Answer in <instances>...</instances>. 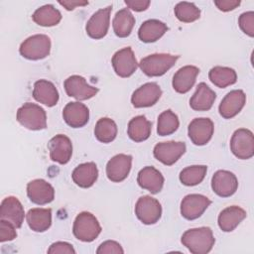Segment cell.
I'll return each instance as SVG.
<instances>
[{"label": "cell", "mask_w": 254, "mask_h": 254, "mask_svg": "<svg viewBox=\"0 0 254 254\" xmlns=\"http://www.w3.org/2000/svg\"><path fill=\"white\" fill-rule=\"evenodd\" d=\"M48 148L52 161L61 165H64L69 162L72 155V143L67 136L64 134L54 136L49 141Z\"/></svg>", "instance_id": "obj_15"}, {"label": "cell", "mask_w": 254, "mask_h": 254, "mask_svg": "<svg viewBox=\"0 0 254 254\" xmlns=\"http://www.w3.org/2000/svg\"><path fill=\"white\" fill-rule=\"evenodd\" d=\"M168 26L157 19H150L140 26L138 37L143 43H154L164 36L168 31Z\"/></svg>", "instance_id": "obj_29"}, {"label": "cell", "mask_w": 254, "mask_h": 254, "mask_svg": "<svg viewBox=\"0 0 254 254\" xmlns=\"http://www.w3.org/2000/svg\"><path fill=\"white\" fill-rule=\"evenodd\" d=\"M48 253L49 254H57V253H66V254H74L75 250L73 249L72 245L67 243V242H64V241H58L53 243L50 248L48 249Z\"/></svg>", "instance_id": "obj_41"}, {"label": "cell", "mask_w": 254, "mask_h": 254, "mask_svg": "<svg viewBox=\"0 0 254 254\" xmlns=\"http://www.w3.org/2000/svg\"><path fill=\"white\" fill-rule=\"evenodd\" d=\"M111 10L112 6L101 8L89 18L85 26V31L91 39L99 40L106 36L109 29Z\"/></svg>", "instance_id": "obj_10"}, {"label": "cell", "mask_w": 254, "mask_h": 254, "mask_svg": "<svg viewBox=\"0 0 254 254\" xmlns=\"http://www.w3.org/2000/svg\"><path fill=\"white\" fill-rule=\"evenodd\" d=\"M211 188L218 196L228 197L237 190L238 181L233 173L226 170H218L212 176Z\"/></svg>", "instance_id": "obj_16"}, {"label": "cell", "mask_w": 254, "mask_h": 254, "mask_svg": "<svg viewBox=\"0 0 254 254\" xmlns=\"http://www.w3.org/2000/svg\"><path fill=\"white\" fill-rule=\"evenodd\" d=\"M25 217L24 207L16 196L5 197L0 205V219L11 222L16 228H20Z\"/></svg>", "instance_id": "obj_19"}, {"label": "cell", "mask_w": 254, "mask_h": 254, "mask_svg": "<svg viewBox=\"0 0 254 254\" xmlns=\"http://www.w3.org/2000/svg\"><path fill=\"white\" fill-rule=\"evenodd\" d=\"M33 97L38 102L53 107L59 101V91L55 84L47 79H40L34 83Z\"/></svg>", "instance_id": "obj_24"}, {"label": "cell", "mask_w": 254, "mask_h": 254, "mask_svg": "<svg viewBox=\"0 0 254 254\" xmlns=\"http://www.w3.org/2000/svg\"><path fill=\"white\" fill-rule=\"evenodd\" d=\"M59 4L64 6L66 10L71 11L76 7L85 6L88 4V1H80V0H67V1H59Z\"/></svg>", "instance_id": "obj_44"}, {"label": "cell", "mask_w": 254, "mask_h": 254, "mask_svg": "<svg viewBox=\"0 0 254 254\" xmlns=\"http://www.w3.org/2000/svg\"><path fill=\"white\" fill-rule=\"evenodd\" d=\"M186 152L184 142L168 141L158 143L153 150L154 157L166 166L174 165Z\"/></svg>", "instance_id": "obj_11"}, {"label": "cell", "mask_w": 254, "mask_h": 254, "mask_svg": "<svg viewBox=\"0 0 254 254\" xmlns=\"http://www.w3.org/2000/svg\"><path fill=\"white\" fill-rule=\"evenodd\" d=\"M209 80L219 88H225L228 85H232L237 81L236 71L227 66H214L208 72Z\"/></svg>", "instance_id": "obj_33"}, {"label": "cell", "mask_w": 254, "mask_h": 254, "mask_svg": "<svg viewBox=\"0 0 254 254\" xmlns=\"http://www.w3.org/2000/svg\"><path fill=\"white\" fill-rule=\"evenodd\" d=\"M177 19L184 23H191L199 19L200 10L191 2H179L174 8Z\"/></svg>", "instance_id": "obj_37"}, {"label": "cell", "mask_w": 254, "mask_h": 254, "mask_svg": "<svg viewBox=\"0 0 254 254\" xmlns=\"http://www.w3.org/2000/svg\"><path fill=\"white\" fill-rule=\"evenodd\" d=\"M210 204L211 200L205 195L190 193L181 201V214L188 220H193L200 217Z\"/></svg>", "instance_id": "obj_8"}, {"label": "cell", "mask_w": 254, "mask_h": 254, "mask_svg": "<svg viewBox=\"0 0 254 254\" xmlns=\"http://www.w3.org/2000/svg\"><path fill=\"white\" fill-rule=\"evenodd\" d=\"M199 68L194 65H185L179 68L173 76L172 85L178 93H187L193 86Z\"/></svg>", "instance_id": "obj_23"}, {"label": "cell", "mask_w": 254, "mask_h": 254, "mask_svg": "<svg viewBox=\"0 0 254 254\" xmlns=\"http://www.w3.org/2000/svg\"><path fill=\"white\" fill-rule=\"evenodd\" d=\"M27 195L33 203L44 205L54 200L55 189L47 181L43 179H36L28 183Z\"/></svg>", "instance_id": "obj_17"}, {"label": "cell", "mask_w": 254, "mask_h": 254, "mask_svg": "<svg viewBox=\"0 0 254 254\" xmlns=\"http://www.w3.org/2000/svg\"><path fill=\"white\" fill-rule=\"evenodd\" d=\"M17 121L29 130H43L47 128V114L40 105L26 102L22 105L16 114Z\"/></svg>", "instance_id": "obj_2"}, {"label": "cell", "mask_w": 254, "mask_h": 254, "mask_svg": "<svg viewBox=\"0 0 254 254\" xmlns=\"http://www.w3.org/2000/svg\"><path fill=\"white\" fill-rule=\"evenodd\" d=\"M162 95V89L156 82H147L138 87L131 96V103L135 108L150 107L157 103Z\"/></svg>", "instance_id": "obj_14"}, {"label": "cell", "mask_w": 254, "mask_h": 254, "mask_svg": "<svg viewBox=\"0 0 254 254\" xmlns=\"http://www.w3.org/2000/svg\"><path fill=\"white\" fill-rule=\"evenodd\" d=\"M151 131L152 123L144 115L135 116L128 123L127 133L134 142L139 143L147 140L151 135Z\"/></svg>", "instance_id": "obj_30"}, {"label": "cell", "mask_w": 254, "mask_h": 254, "mask_svg": "<svg viewBox=\"0 0 254 254\" xmlns=\"http://www.w3.org/2000/svg\"><path fill=\"white\" fill-rule=\"evenodd\" d=\"M245 103H246V95L243 90L241 89L231 90L221 100L218 106L219 114L225 119L233 118L242 110Z\"/></svg>", "instance_id": "obj_20"}, {"label": "cell", "mask_w": 254, "mask_h": 254, "mask_svg": "<svg viewBox=\"0 0 254 254\" xmlns=\"http://www.w3.org/2000/svg\"><path fill=\"white\" fill-rule=\"evenodd\" d=\"M165 179L161 172H159L156 168L152 166H147L140 170L137 177V183L138 185L150 191L151 193L155 194L162 190L164 186Z\"/></svg>", "instance_id": "obj_22"}, {"label": "cell", "mask_w": 254, "mask_h": 254, "mask_svg": "<svg viewBox=\"0 0 254 254\" xmlns=\"http://www.w3.org/2000/svg\"><path fill=\"white\" fill-rule=\"evenodd\" d=\"M132 167V156L126 154H117L112 157L106 165V176L113 183L124 181Z\"/></svg>", "instance_id": "obj_18"}, {"label": "cell", "mask_w": 254, "mask_h": 254, "mask_svg": "<svg viewBox=\"0 0 254 254\" xmlns=\"http://www.w3.org/2000/svg\"><path fill=\"white\" fill-rule=\"evenodd\" d=\"M101 232V226L97 218L88 211H82L76 215L72 233L74 237L82 242H91L98 237Z\"/></svg>", "instance_id": "obj_3"}, {"label": "cell", "mask_w": 254, "mask_h": 254, "mask_svg": "<svg viewBox=\"0 0 254 254\" xmlns=\"http://www.w3.org/2000/svg\"><path fill=\"white\" fill-rule=\"evenodd\" d=\"M73 183L79 188L87 189L94 185L98 178V169L95 163L87 162L78 165L71 174Z\"/></svg>", "instance_id": "obj_27"}, {"label": "cell", "mask_w": 254, "mask_h": 254, "mask_svg": "<svg viewBox=\"0 0 254 254\" xmlns=\"http://www.w3.org/2000/svg\"><path fill=\"white\" fill-rule=\"evenodd\" d=\"M214 5L222 12L232 11L240 5L239 0H215Z\"/></svg>", "instance_id": "obj_42"}, {"label": "cell", "mask_w": 254, "mask_h": 254, "mask_svg": "<svg viewBox=\"0 0 254 254\" xmlns=\"http://www.w3.org/2000/svg\"><path fill=\"white\" fill-rule=\"evenodd\" d=\"M207 167L204 165H193L183 169L180 173V181L183 185L192 187L200 184L205 175Z\"/></svg>", "instance_id": "obj_35"}, {"label": "cell", "mask_w": 254, "mask_h": 254, "mask_svg": "<svg viewBox=\"0 0 254 254\" xmlns=\"http://www.w3.org/2000/svg\"><path fill=\"white\" fill-rule=\"evenodd\" d=\"M135 214L142 223L155 224L162 215L161 203L150 195H143L138 198L135 204Z\"/></svg>", "instance_id": "obj_7"}, {"label": "cell", "mask_w": 254, "mask_h": 254, "mask_svg": "<svg viewBox=\"0 0 254 254\" xmlns=\"http://www.w3.org/2000/svg\"><path fill=\"white\" fill-rule=\"evenodd\" d=\"M230 150L232 154L240 160L252 158L254 155L253 133L245 128L237 129L231 137Z\"/></svg>", "instance_id": "obj_6"}, {"label": "cell", "mask_w": 254, "mask_h": 254, "mask_svg": "<svg viewBox=\"0 0 254 254\" xmlns=\"http://www.w3.org/2000/svg\"><path fill=\"white\" fill-rule=\"evenodd\" d=\"M97 254H123L124 250L121 247V245L113 240H106L103 243L99 245V247L96 250Z\"/></svg>", "instance_id": "obj_40"}, {"label": "cell", "mask_w": 254, "mask_h": 254, "mask_svg": "<svg viewBox=\"0 0 254 254\" xmlns=\"http://www.w3.org/2000/svg\"><path fill=\"white\" fill-rule=\"evenodd\" d=\"M111 64L115 73L120 77L131 76L138 67L134 52L130 47L117 51L112 57Z\"/></svg>", "instance_id": "obj_9"}, {"label": "cell", "mask_w": 254, "mask_h": 254, "mask_svg": "<svg viewBox=\"0 0 254 254\" xmlns=\"http://www.w3.org/2000/svg\"><path fill=\"white\" fill-rule=\"evenodd\" d=\"M214 131L213 122L209 118H194L188 127V135L196 146L205 145L212 138Z\"/></svg>", "instance_id": "obj_12"}, {"label": "cell", "mask_w": 254, "mask_h": 254, "mask_svg": "<svg viewBox=\"0 0 254 254\" xmlns=\"http://www.w3.org/2000/svg\"><path fill=\"white\" fill-rule=\"evenodd\" d=\"M238 25L242 32L249 37H254V12H244L239 16Z\"/></svg>", "instance_id": "obj_38"}, {"label": "cell", "mask_w": 254, "mask_h": 254, "mask_svg": "<svg viewBox=\"0 0 254 254\" xmlns=\"http://www.w3.org/2000/svg\"><path fill=\"white\" fill-rule=\"evenodd\" d=\"M181 242L192 254H206L212 249L215 238L212 230L209 227L203 226L185 231Z\"/></svg>", "instance_id": "obj_1"}, {"label": "cell", "mask_w": 254, "mask_h": 254, "mask_svg": "<svg viewBox=\"0 0 254 254\" xmlns=\"http://www.w3.org/2000/svg\"><path fill=\"white\" fill-rule=\"evenodd\" d=\"M246 215V211L240 206H228L220 211L217 218L218 226L224 232H231L240 224Z\"/></svg>", "instance_id": "obj_25"}, {"label": "cell", "mask_w": 254, "mask_h": 254, "mask_svg": "<svg viewBox=\"0 0 254 254\" xmlns=\"http://www.w3.org/2000/svg\"><path fill=\"white\" fill-rule=\"evenodd\" d=\"M64 87L66 94L76 100L89 99L98 92L97 87L89 85L84 77L77 74L68 76L64 82Z\"/></svg>", "instance_id": "obj_13"}, {"label": "cell", "mask_w": 254, "mask_h": 254, "mask_svg": "<svg viewBox=\"0 0 254 254\" xmlns=\"http://www.w3.org/2000/svg\"><path fill=\"white\" fill-rule=\"evenodd\" d=\"M180 121L177 114L171 109L163 111L158 117L157 133L160 136H168L173 134L179 128Z\"/></svg>", "instance_id": "obj_36"}, {"label": "cell", "mask_w": 254, "mask_h": 254, "mask_svg": "<svg viewBox=\"0 0 254 254\" xmlns=\"http://www.w3.org/2000/svg\"><path fill=\"white\" fill-rule=\"evenodd\" d=\"M125 4L127 5L128 8L136 12H141L148 9L150 5V1L149 0H125Z\"/></svg>", "instance_id": "obj_43"}, {"label": "cell", "mask_w": 254, "mask_h": 254, "mask_svg": "<svg viewBox=\"0 0 254 254\" xmlns=\"http://www.w3.org/2000/svg\"><path fill=\"white\" fill-rule=\"evenodd\" d=\"M135 25V18L128 8L119 10L112 21V27L115 35L119 38L128 37Z\"/></svg>", "instance_id": "obj_31"}, {"label": "cell", "mask_w": 254, "mask_h": 254, "mask_svg": "<svg viewBox=\"0 0 254 254\" xmlns=\"http://www.w3.org/2000/svg\"><path fill=\"white\" fill-rule=\"evenodd\" d=\"M16 227L9 221L0 219V242L11 241L17 237Z\"/></svg>", "instance_id": "obj_39"}, {"label": "cell", "mask_w": 254, "mask_h": 254, "mask_svg": "<svg viewBox=\"0 0 254 254\" xmlns=\"http://www.w3.org/2000/svg\"><path fill=\"white\" fill-rule=\"evenodd\" d=\"M51 39L44 34L33 35L21 44L20 55L31 61H39L47 58L51 52Z\"/></svg>", "instance_id": "obj_4"}, {"label": "cell", "mask_w": 254, "mask_h": 254, "mask_svg": "<svg viewBox=\"0 0 254 254\" xmlns=\"http://www.w3.org/2000/svg\"><path fill=\"white\" fill-rule=\"evenodd\" d=\"M33 21L39 26L52 27L58 25L62 20V13L52 4L38 8L32 15Z\"/></svg>", "instance_id": "obj_32"}, {"label": "cell", "mask_w": 254, "mask_h": 254, "mask_svg": "<svg viewBox=\"0 0 254 254\" xmlns=\"http://www.w3.org/2000/svg\"><path fill=\"white\" fill-rule=\"evenodd\" d=\"M215 98V92L205 82H200L190 99V106L195 111H207L212 107Z\"/></svg>", "instance_id": "obj_26"}, {"label": "cell", "mask_w": 254, "mask_h": 254, "mask_svg": "<svg viewBox=\"0 0 254 254\" xmlns=\"http://www.w3.org/2000/svg\"><path fill=\"white\" fill-rule=\"evenodd\" d=\"M179 56L171 54H153L143 58L139 67L148 76H161L175 65Z\"/></svg>", "instance_id": "obj_5"}, {"label": "cell", "mask_w": 254, "mask_h": 254, "mask_svg": "<svg viewBox=\"0 0 254 254\" xmlns=\"http://www.w3.org/2000/svg\"><path fill=\"white\" fill-rule=\"evenodd\" d=\"M64 122L72 128L83 127L89 120V110L86 105L78 101L68 102L63 110Z\"/></svg>", "instance_id": "obj_21"}, {"label": "cell", "mask_w": 254, "mask_h": 254, "mask_svg": "<svg viewBox=\"0 0 254 254\" xmlns=\"http://www.w3.org/2000/svg\"><path fill=\"white\" fill-rule=\"evenodd\" d=\"M26 220L29 227L35 232H45L52 225L51 208H32L26 214Z\"/></svg>", "instance_id": "obj_28"}, {"label": "cell", "mask_w": 254, "mask_h": 254, "mask_svg": "<svg viewBox=\"0 0 254 254\" xmlns=\"http://www.w3.org/2000/svg\"><path fill=\"white\" fill-rule=\"evenodd\" d=\"M117 125L116 123L108 118H100L94 127V136L101 143H110L117 136Z\"/></svg>", "instance_id": "obj_34"}]
</instances>
